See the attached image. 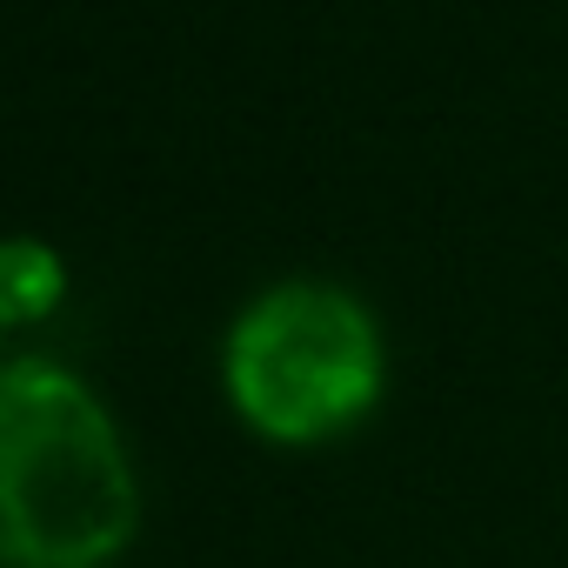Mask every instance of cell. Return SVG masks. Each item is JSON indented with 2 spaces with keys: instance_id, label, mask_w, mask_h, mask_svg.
I'll return each mask as SVG.
<instances>
[{
  "instance_id": "1",
  "label": "cell",
  "mask_w": 568,
  "mask_h": 568,
  "mask_svg": "<svg viewBox=\"0 0 568 568\" xmlns=\"http://www.w3.org/2000/svg\"><path fill=\"white\" fill-rule=\"evenodd\" d=\"M141 521L128 448L68 368H0V568H108Z\"/></svg>"
},
{
  "instance_id": "2",
  "label": "cell",
  "mask_w": 568,
  "mask_h": 568,
  "mask_svg": "<svg viewBox=\"0 0 568 568\" xmlns=\"http://www.w3.org/2000/svg\"><path fill=\"white\" fill-rule=\"evenodd\" d=\"M227 402L267 442H328L355 428L382 395L375 315L328 288L288 281L267 288L227 335Z\"/></svg>"
},
{
  "instance_id": "3",
  "label": "cell",
  "mask_w": 568,
  "mask_h": 568,
  "mask_svg": "<svg viewBox=\"0 0 568 568\" xmlns=\"http://www.w3.org/2000/svg\"><path fill=\"white\" fill-rule=\"evenodd\" d=\"M68 295V267L48 241H0V328L48 322Z\"/></svg>"
}]
</instances>
